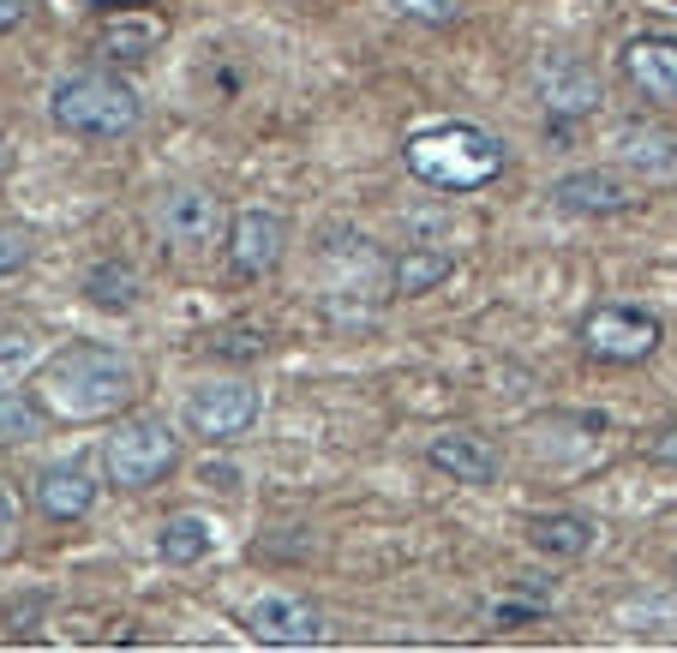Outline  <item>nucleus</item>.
Instances as JSON below:
<instances>
[{"label": "nucleus", "instance_id": "f03ea898", "mask_svg": "<svg viewBox=\"0 0 677 653\" xmlns=\"http://www.w3.org/2000/svg\"><path fill=\"white\" fill-rule=\"evenodd\" d=\"M132 360L121 348H102V343H79L66 354H54L49 373H42V396L49 408L72 414V420H96V414H114L132 396Z\"/></svg>", "mask_w": 677, "mask_h": 653}, {"label": "nucleus", "instance_id": "f257e3e1", "mask_svg": "<svg viewBox=\"0 0 677 653\" xmlns=\"http://www.w3.org/2000/svg\"><path fill=\"white\" fill-rule=\"evenodd\" d=\"M408 174L432 192H474L504 174V139L474 121H444L408 139Z\"/></svg>", "mask_w": 677, "mask_h": 653}, {"label": "nucleus", "instance_id": "a211bd4d", "mask_svg": "<svg viewBox=\"0 0 677 653\" xmlns=\"http://www.w3.org/2000/svg\"><path fill=\"white\" fill-rule=\"evenodd\" d=\"M156 552L174 563V570H193V563L211 558V522L204 516H168L156 528Z\"/></svg>", "mask_w": 677, "mask_h": 653}, {"label": "nucleus", "instance_id": "dca6fc26", "mask_svg": "<svg viewBox=\"0 0 677 653\" xmlns=\"http://www.w3.org/2000/svg\"><path fill=\"white\" fill-rule=\"evenodd\" d=\"M162 37H168V24L156 12H109L102 19V54L109 61H144Z\"/></svg>", "mask_w": 677, "mask_h": 653}, {"label": "nucleus", "instance_id": "f3484780", "mask_svg": "<svg viewBox=\"0 0 677 653\" xmlns=\"http://www.w3.org/2000/svg\"><path fill=\"white\" fill-rule=\"evenodd\" d=\"M139 271H132L126 258H102V264H91L84 271V300L91 306H102V312H132L139 306Z\"/></svg>", "mask_w": 677, "mask_h": 653}, {"label": "nucleus", "instance_id": "20e7f679", "mask_svg": "<svg viewBox=\"0 0 677 653\" xmlns=\"http://www.w3.org/2000/svg\"><path fill=\"white\" fill-rule=\"evenodd\" d=\"M181 462V438L168 432L162 420H126L121 432H109V450H102V468H109L114 486H126V492H151L162 486Z\"/></svg>", "mask_w": 677, "mask_h": 653}, {"label": "nucleus", "instance_id": "412c9836", "mask_svg": "<svg viewBox=\"0 0 677 653\" xmlns=\"http://www.w3.org/2000/svg\"><path fill=\"white\" fill-rule=\"evenodd\" d=\"M31 252H37L31 228H19V222H7V228H0V276H19L24 264H31Z\"/></svg>", "mask_w": 677, "mask_h": 653}, {"label": "nucleus", "instance_id": "b1692460", "mask_svg": "<svg viewBox=\"0 0 677 653\" xmlns=\"http://www.w3.org/2000/svg\"><path fill=\"white\" fill-rule=\"evenodd\" d=\"M492 618L504 623V630H522V623H540V618H546V600H504Z\"/></svg>", "mask_w": 677, "mask_h": 653}, {"label": "nucleus", "instance_id": "5701e85b", "mask_svg": "<svg viewBox=\"0 0 677 653\" xmlns=\"http://www.w3.org/2000/svg\"><path fill=\"white\" fill-rule=\"evenodd\" d=\"M624 151L642 156L647 169H671V162H677V151H671L666 139H654V132H624Z\"/></svg>", "mask_w": 677, "mask_h": 653}, {"label": "nucleus", "instance_id": "cd10ccee", "mask_svg": "<svg viewBox=\"0 0 677 653\" xmlns=\"http://www.w3.org/2000/svg\"><path fill=\"white\" fill-rule=\"evenodd\" d=\"M7 540H12V498L0 492V545H7Z\"/></svg>", "mask_w": 677, "mask_h": 653}, {"label": "nucleus", "instance_id": "a878e982", "mask_svg": "<svg viewBox=\"0 0 677 653\" xmlns=\"http://www.w3.org/2000/svg\"><path fill=\"white\" fill-rule=\"evenodd\" d=\"M24 12H31V0H0V31H19Z\"/></svg>", "mask_w": 677, "mask_h": 653}, {"label": "nucleus", "instance_id": "c85d7f7f", "mask_svg": "<svg viewBox=\"0 0 677 653\" xmlns=\"http://www.w3.org/2000/svg\"><path fill=\"white\" fill-rule=\"evenodd\" d=\"M7 169H12V139L0 132V181H7Z\"/></svg>", "mask_w": 677, "mask_h": 653}, {"label": "nucleus", "instance_id": "0eeeda50", "mask_svg": "<svg viewBox=\"0 0 677 653\" xmlns=\"http://www.w3.org/2000/svg\"><path fill=\"white\" fill-rule=\"evenodd\" d=\"M246 635L264 647H318L324 635H330V623L312 600H300V593H258L253 605H246Z\"/></svg>", "mask_w": 677, "mask_h": 653}, {"label": "nucleus", "instance_id": "4be33fe9", "mask_svg": "<svg viewBox=\"0 0 677 653\" xmlns=\"http://www.w3.org/2000/svg\"><path fill=\"white\" fill-rule=\"evenodd\" d=\"M390 7L414 24H450L455 12H462V0H390Z\"/></svg>", "mask_w": 677, "mask_h": 653}, {"label": "nucleus", "instance_id": "7ed1b4c3", "mask_svg": "<svg viewBox=\"0 0 677 653\" xmlns=\"http://www.w3.org/2000/svg\"><path fill=\"white\" fill-rule=\"evenodd\" d=\"M144 102L132 91L126 79H114V72H66L61 84L49 91V121L72 132V139H126L132 126H139Z\"/></svg>", "mask_w": 677, "mask_h": 653}, {"label": "nucleus", "instance_id": "6ab92c4d", "mask_svg": "<svg viewBox=\"0 0 677 653\" xmlns=\"http://www.w3.org/2000/svg\"><path fill=\"white\" fill-rule=\"evenodd\" d=\"M42 420H49V408H42L37 396H24V390H0V443H24V438H37Z\"/></svg>", "mask_w": 677, "mask_h": 653}, {"label": "nucleus", "instance_id": "9d476101", "mask_svg": "<svg viewBox=\"0 0 677 653\" xmlns=\"http://www.w3.org/2000/svg\"><path fill=\"white\" fill-rule=\"evenodd\" d=\"M425 456H432L438 473H450V480H462V486H492L498 473H504L498 443L480 438V432H438Z\"/></svg>", "mask_w": 677, "mask_h": 653}, {"label": "nucleus", "instance_id": "4468645a", "mask_svg": "<svg viewBox=\"0 0 677 653\" xmlns=\"http://www.w3.org/2000/svg\"><path fill=\"white\" fill-rule=\"evenodd\" d=\"M96 503V473L79 462H54L37 473V510L54 516V522H79L84 510Z\"/></svg>", "mask_w": 677, "mask_h": 653}, {"label": "nucleus", "instance_id": "bb28decb", "mask_svg": "<svg viewBox=\"0 0 677 653\" xmlns=\"http://www.w3.org/2000/svg\"><path fill=\"white\" fill-rule=\"evenodd\" d=\"M654 462H677V426L666 438H654Z\"/></svg>", "mask_w": 677, "mask_h": 653}, {"label": "nucleus", "instance_id": "f8f14e48", "mask_svg": "<svg viewBox=\"0 0 677 653\" xmlns=\"http://www.w3.org/2000/svg\"><path fill=\"white\" fill-rule=\"evenodd\" d=\"M156 228L174 246H204L216 234V198L204 186H168L156 204Z\"/></svg>", "mask_w": 677, "mask_h": 653}, {"label": "nucleus", "instance_id": "c756f323", "mask_svg": "<svg viewBox=\"0 0 677 653\" xmlns=\"http://www.w3.org/2000/svg\"><path fill=\"white\" fill-rule=\"evenodd\" d=\"M659 7H677V0H659Z\"/></svg>", "mask_w": 677, "mask_h": 653}, {"label": "nucleus", "instance_id": "aec40b11", "mask_svg": "<svg viewBox=\"0 0 677 653\" xmlns=\"http://www.w3.org/2000/svg\"><path fill=\"white\" fill-rule=\"evenodd\" d=\"M444 276H450V252L420 246V252H408V258L396 264V294H432Z\"/></svg>", "mask_w": 677, "mask_h": 653}, {"label": "nucleus", "instance_id": "39448f33", "mask_svg": "<svg viewBox=\"0 0 677 653\" xmlns=\"http://www.w3.org/2000/svg\"><path fill=\"white\" fill-rule=\"evenodd\" d=\"M659 336H666L659 312L624 306V300L594 306L582 318V348L594 354V360H606V366H636V360H647V354L659 348Z\"/></svg>", "mask_w": 677, "mask_h": 653}, {"label": "nucleus", "instance_id": "393cba45", "mask_svg": "<svg viewBox=\"0 0 677 653\" xmlns=\"http://www.w3.org/2000/svg\"><path fill=\"white\" fill-rule=\"evenodd\" d=\"M211 354H240V360H253V354H264L258 330H223V343H211Z\"/></svg>", "mask_w": 677, "mask_h": 653}, {"label": "nucleus", "instance_id": "1a4fd4ad", "mask_svg": "<svg viewBox=\"0 0 677 653\" xmlns=\"http://www.w3.org/2000/svg\"><path fill=\"white\" fill-rule=\"evenodd\" d=\"M283 252H288V222L276 211H240L234 216V228H228V271L234 276H246V282L270 276L276 264H283Z\"/></svg>", "mask_w": 677, "mask_h": 653}, {"label": "nucleus", "instance_id": "2eb2a0df", "mask_svg": "<svg viewBox=\"0 0 677 653\" xmlns=\"http://www.w3.org/2000/svg\"><path fill=\"white\" fill-rule=\"evenodd\" d=\"M527 545L546 558H582L594 545V522L582 510H540L527 516Z\"/></svg>", "mask_w": 677, "mask_h": 653}, {"label": "nucleus", "instance_id": "ddd939ff", "mask_svg": "<svg viewBox=\"0 0 677 653\" xmlns=\"http://www.w3.org/2000/svg\"><path fill=\"white\" fill-rule=\"evenodd\" d=\"M624 72L642 96L677 102V37H636L624 49Z\"/></svg>", "mask_w": 677, "mask_h": 653}, {"label": "nucleus", "instance_id": "6e6552de", "mask_svg": "<svg viewBox=\"0 0 677 653\" xmlns=\"http://www.w3.org/2000/svg\"><path fill=\"white\" fill-rule=\"evenodd\" d=\"M534 96H540V109L557 114V121H582V114H594L599 109V72L576 61V54H564V49H552V54H540L534 61Z\"/></svg>", "mask_w": 677, "mask_h": 653}, {"label": "nucleus", "instance_id": "423d86ee", "mask_svg": "<svg viewBox=\"0 0 677 653\" xmlns=\"http://www.w3.org/2000/svg\"><path fill=\"white\" fill-rule=\"evenodd\" d=\"M253 420H258V384L246 378H216L186 396V426L204 443H234L240 432H253Z\"/></svg>", "mask_w": 677, "mask_h": 653}, {"label": "nucleus", "instance_id": "9b49d317", "mask_svg": "<svg viewBox=\"0 0 677 653\" xmlns=\"http://www.w3.org/2000/svg\"><path fill=\"white\" fill-rule=\"evenodd\" d=\"M552 198H557V211H576V216H617L636 204V192L612 169H576L552 186Z\"/></svg>", "mask_w": 677, "mask_h": 653}]
</instances>
